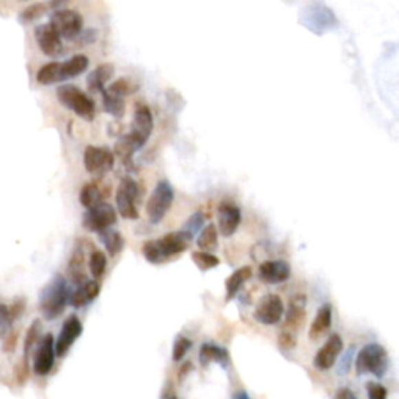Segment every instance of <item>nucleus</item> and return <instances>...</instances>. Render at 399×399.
<instances>
[{
	"label": "nucleus",
	"mask_w": 399,
	"mask_h": 399,
	"mask_svg": "<svg viewBox=\"0 0 399 399\" xmlns=\"http://www.w3.org/2000/svg\"><path fill=\"white\" fill-rule=\"evenodd\" d=\"M192 342L187 337L180 336L173 343V349H172V360L173 362H180L183 357L187 354V351L191 349Z\"/></svg>",
	"instance_id": "nucleus-37"
},
{
	"label": "nucleus",
	"mask_w": 399,
	"mask_h": 399,
	"mask_svg": "<svg viewBox=\"0 0 399 399\" xmlns=\"http://www.w3.org/2000/svg\"><path fill=\"white\" fill-rule=\"evenodd\" d=\"M173 198H175L173 187L170 186V183H167V181H160L153 192H151L145 206L147 217H149V220L153 223V225L160 223L164 217H166L169 209L172 208Z\"/></svg>",
	"instance_id": "nucleus-6"
},
{
	"label": "nucleus",
	"mask_w": 399,
	"mask_h": 399,
	"mask_svg": "<svg viewBox=\"0 0 399 399\" xmlns=\"http://www.w3.org/2000/svg\"><path fill=\"white\" fill-rule=\"evenodd\" d=\"M11 319H10V312H8V306L0 303V338L5 337L10 331L11 326Z\"/></svg>",
	"instance_id": "nucleus-39"
},
{
	"label": "nucleus",
	"mask_w": 399,
	"mask_h": 399,
	"mask_svg": "<svg viewBox=\"0 0 399 399\" xmlns=\"http://www.w3.org/2000/svg\"><path fill=\"white\" fill-rule=\"evenodd\" d=\"M228 360H230L228 351L217 345L204 343L202 346V349H200V362H202L203 365H208L209 362H219L222 365H226Z\"/></svg>",
	"instance_id": "nucleus-28"
},
{
	"label": "nucleus",
	"mask_w": 399,
	"mask_h": 399,
	"mask_svg": "<svg viewBox=\"0 0 399 399\" xmlns=\"http://www.w3.org/2000/svg\"><path fill=\"white\" fill-rule=\"evenodd\" d=\"M80 203L83 204L86 209H91L97 204L103 203V193L98 189L96 183H87L80 191Z\"/></svg>",
	"instance_id": "nucleus-30"
},
{
	"label": "nucleus",
	"mask_w": 399,
	"mask_h": 399,
	"mask_svg": "<svg viewBox=\"0 0 399 399\" xmlns=\"http://www.w3.org/2000/svg\"><path fill=\"white\" fill-rule=\"evenodd\" d=\"M81 332H83V325L77 315H70L69 319L64 321V325L61 327L60 336H58L56 342H55V356L58 357H64L69 349L72 348V345L75 343Z\"/></svg>",
	"instance_id": "nucleus-13"
},
{
	"label": "nucleus",
	"mask_w": 399,
	"mask_h": 399,
	"mask_svg": "<svg viewBox=\"0 0 399 399\" xmlns=\"http://www.w3.org/2000/svg\"><path fill=\"white\" fill-rule=\"evenodd\" d=\"M153 114L149 107L145 105H139L134 109L133 122H131V130L125 136H122L116 142V155L120 158L123 166L133 167V155L136 153L138 150L142 149L147 144L150 134L153 133Z\"/></svg>",
	"instance_id": "nucleus-1"
},
{
	"label": "nucleus",
	"mask_w": 399,
	"mask_h": 399,
	"mask_svg": "<svg viewBox=\"0 0 399 399\" xmlns=\"http://www.w3.org/2000/svg\"><path fill=\"white\" fill-rule=\"evenodd\" d=\"M170 399H178L177 396H170Z\"/></svg>",
	"instance_id": "nucleus-47"
},
{
	"label": "nucleus",
	"mask_w": 399,
	"mask_h": 399,
	"mask_svg": "<svg viewBox=\"0 0 399 399\" xmlns=\"http://www.w3.org/2000/svg\"><path fill=\"white\" fill-rule=\"evenodd\" d=\"M98 293H100V284L94 279L92 281L87 279L86 283L78 285L74 292H70L69 304L70 306H74L75 309L85 308L98 296Z\"/></svg>",
	"instance_id": "nucleus-20"
},
{
	"label": "nucleus",
	"mask_w": 399,
	"mask_h": 399,
	"mask_svg": "<svg viewBox=\"0 0 399 399\" xmlns=\"http://www.w3.org/2000/svg\"><path fill=\"white\" fill-rule=\"evenodd\" d=\"M117 222L116 209L109 203H100L97 206L86 209L83 215V228L91 233H100L108 230Z\"/></svg>",
	"instance_id": "nucleus-10"
},
{
	"label": "nucleus",
	"mask_w": 399,
	"mask_h": 399,
	"mask_svg": "<svg viewBox=\"0 0 399 399\" xmlns=\"http://www.w3.org/2000/svg\"><path fill=\"white\" fill-rule=\"evenodd\" d=\"M39 85H54L60 81V63H49L41 67L36 74Z\"/></svg>",
	"instance_id": "nucleus-31"
},
{
	"label": "nucleus",
	"mask_w": 399,
	"mask_h": 399,
	"mask_svg": "<svg viewBox=\"0 0 399 399\" xmlns=\"http://www.w3.org/2000/svg\"><path fill=\"white\" fill-rule=\"evenodd\" d=\"M191 257L193 263H195L202 272H208V270L220 266L219 257L214 256L213 253H206V251H193Z\"/></svg>",
	"instance_id": "nucleus-32"
},
{
	"label": "nucleus",
	"mask_w": 399,
	"mask_h": 399,
	"mask_svg": "<svg viewBox=\"0 0 399 399\" xmlns=\"http://www.w3.org/2000/svg\"><path fill=\"white\" fill-rule=\"evenodd\" d=\"M107 256H105L103 251L94 250L89 256V270L91 274L94 277V281H97L103 277L105 270H107Z\"/></svg>",
	"instance_id": "nucleus-34"
},
{
	"label": "nucleus",
	"mask_w": 399,
	"mask_h": 399,
	"mask_svg": "<svg viewBox=\"0 0 399 399\" xmlns=\"http://www.w3.org/2000/svg\"><path fill=\"white\" fill-rule=\"evenodd\" d=\"M334 399H359V398L354 395L353 390H349V389H346V387H343V389L337 390L336 398H334Z\"/></svg>",
	"instance_id": "nucleus-45"
},
{
	"label": "nucleus",
	"mask_w": 399,
	"mask_h": 399,
	"mask_svg": "<svg viewBox=\"0 0 399 399\" xmlns=\"http://www.w3.org/2000/svg\"><path fill=\"white\" fill-rule=\"evenodd\" d=\"M56 97L61 105L74 111L81 119L94 120V117H96V103L80 87L74 85H61L56 89Z\"/></svg>",
	"instance_id": "nucleus-5"
},
{
	"label": "nucleus",
	"mask_w": 399,
	"mask_h": 399,
	"mask_svg": "<svg viewBox=\"0 0 399 399\" xmlns=\"http://www.w3.org/2000/svg\"><path fill=\"white\" fill-rule=\"evenodd\" d=\"M290 266L285 261H266L259 266L257 277L266 284H281L290 278Z\"/></svg>",
	"instance_id": "nucleus-17"
},
{
	"label": "nucleus",
	"mask_w": 399,
	"mask_h": 399,
	"mask_svg": "<svg viewBox=\"0 0 399 399\" xmlns=\"http://www.w3.org/2000/svg\"><path fill=\"white\" fill-rule=\"evenodd\" d=\"M109 89L114 91L116 94H119V96H122V97H125V96H128V94L136 91L138 86L134 85L130 78H119L109 86Z\"/></svg>",
	"instance_id": "nucleus-38"
},
{
	"label": "nucleus",
	"mask_w": 399,
	"mask_h": 399,
	"mask_svg": "<svg viewBox=\"0 0 399 399\" xmlns=\"http://www.w3.org/2000/svg\"><path fill=\"white\" fill-rule=\"evenodd\" d=\"M55 340L52 334L39 338V345L33 359V371L38 376H47L55 365Z\"/></svg>",
	"instance_id": "nucleus-12"
},
{
	"label": "nucleus",
	"mask_w": 399,
	"mask_h": 399,
	"mask_svg": "<svg viewBox=\"0 0 399 399\" xmlns=\"http://www.w3.org/2000/svg\"><path fill=\"white\" fill-rule=\"evenodd\" d=\"M367 391H368V399H387V389L382 384L378 382H369L367 385Z\"/></svg>",
	"instance_id": "nucleus-40"
},
{
	"label": "nucleus",
	"mask_w": 399,
	"mask_h": 399,
	"mask_svg": "<svg viewBox=\"0 0 399 399\" xmlns=\"http://www.w3.org/2000/svg\"><path fill=\"white\" fill-rule=\"evenodd\" d=\"M28 373H30V365H28L27 360H22L21 363H17L16 367V380L19 384H23L28 378Z\"/></svg>",
	"instance_id": "nucleus-43"
},
{
	"label": "nucleus",
	"mask_w": 399,
	"mask_h": 399,
	"mask_svg": "<svg viewBox=\"0 0 399 399\" xmlns=\"http://www.w3.org/2000/svg\"><path fill=\"white\" fill-rule=\"evenodd\" d=\"M279 346L283 348L284 351H290L293 349L296 346V336L295 334H292V332H287V331H283L279 334Z\"/></svg>",
	"instance_id": "nucleus-42"
},
{
	"label": "nucleus",
	"mask_w": 399,
	"mask_h": 399,
	"mask_svg": "<svg viewBox=\"0 0 399 399\" xmlns=\"http://www.w3.org/2000/svg\"><path fill=\"white\" fill-rule=\"evenodd\" d=\"M5 337L7 338H5L3 351H7V353H13L14 348H16V343H17V334L14 331H11Z\"/></svg>",
	"instance_id": "nucleus-44"
},
{
	"label": "nucleus",
	"mask_w": 399,
	"mask_h": 399,
	"mask_svg": "<svg viewBox=\"0 0 399 399\" xmlns=\"http://www.w3.org/2000/svg\"><path fill=\"white\" fill-rule=\"evenodd\" d=\"M387 369H389V354L382 345L368 343L356 357V371L359 376L369 373L376 378H382Z\"/></svg>",
	"instance_id": "nucleus-4"
},
{
	"label": "nucleus",
	"mask_w": 399,
	"mask_h": 399,
	"mask_svg": "<svg viewBox=\"0 0 399 399\" xmlns=\"http://www.w3.org/2000/svg\"><path fill=\"white\" fill-rule=\"evenodd\" d=\"M251 274H253V270L248 266H244L237 268L236 272H234L230 278L226 279V299L230 301L234 296H237L239 290L242 289V285L246 283L251 278Z\"/></svg>",
	"instance_id": "nucleus-25"
},
{
	"label": "nucleus",
	"mask_w": 399,
	"mask_h": 399,
	"mask_svg": "<svg viewBox=\"0 0 399 399\" xmlns=\"http://www.w3.org/2000/svg\"><path fill=\"white\" fill-rule=\"evenodd\" d=\"M67 277L70 283L74 285H81L87 281L86 274V259H85V251L80 245H77L72 251L69 263H67Z\"/></svg>",
	"instance_id": "nucleus-21"
},
{
	"label": "nucleus",
	"mask_w": 399,
	"mask_h": 399,
	"mask_svg": "<svg viewBox=\"0 0 399 399\" xmlns=\"http://www.w3.org/2000/svg\"><path fill=\"white\" fill-rule=\"evenodd\" d=\"M193 237L186 231H173L156 240H147L142 246V253L147 262L164 263L189 248Z\"/></svg>",
	"instance_id": "nucleus-2"
},
{
	"label": "nucleus",
	"mask_w": 399,
	"mask_h": 399,
	"mask_svg": "<svg viewBox=\"0 0 399 399\" xmlns=\"http://www.w3.org/2000/svg\"><path fill=\"white\" fill-rule=\"evenodd\" d=\"M309 10H312L310 13H306V19H303V22L306 23V27L309 30H312L316 33V27H320L319 33L326 32L327 28H331L336 25V17H334L332 11L325 7L321 3L309 5Z\"/></svg>",
	"instance_id": "nucleus-18"
},
{
	"label": "nucleus",
	"mask_w": 399,
	"mask_h": 399,
	"mask_svg": "<svg viewBox=\"0 0 399 399\" xmlns=\"http://www.w3.org/2000/svg\"><path fill=\"white\" fill-rule=\"evenodd\" d=\"M83 162L85 169L91 175L103 177L105 173H108L109 170L114 167V153L108 149V147L87 145L85 149Z\"/></svg>",
	"instance_id": "nucleus-9"
},
{
	"label": "nucleus",
	"mask_w": 399,
	"mask_h": 399,
	"mask_svg": "<svg viewBox=\"0 0 399 399\" xmlns=\"http://www.w3.org/2000/svg\"><path fill=\"white\" fill-rule=\"evenodd\" d=\"M113 74H114L113 64H109V63L100 64V66L94 69L86 78V85H87V87H89V91L102 94L105 91V86H107L109 78L113 77Z\"/></svg>",
	"instance_id": "nucleus-23"
},
{
	"label": "nucleus",
	"mask_w": 399,
	"mask_h": 399,
	"mask_svg": "<svg viewBox=\"0 0 399 399\" xmlns=\"http://www.w3.org/2000/svg\"><path fill=\"white\" fill-rule=\"evenodd\" d=\"M203 225H204V215L203 213L197 211V213H193L189 219L186 220L183 231L189 233L192 237H197L200 234V230H203Z\"/></svg>",
	"instance_id": "nucleus-36"
},
{
	"label": "nucleus",
	"mask_w": 399,
	"mask_h": 399,
	"mask_svg": "<svg viewBox=\"0 0 399 399\" xmlns=\"http://www.w3.org/2000/svg\"><path fill=\"white\" fill-rule=\"evenodd\" d=\"M306 298L304 295H296L292 298V303H290V308H289V312H287V319H285V326L283 331L287 332H292L295 334L301 330V326L304 325V320H306Z\"/></svg>",
	"instance_id": "nucleus-19"
},
{
	"label": "nucleus",
	"mask_w": 399,
	"mask_h": 399,
	"mask_svg": "<svg viewBox=\"0 0 399 399\" xmlns=\"http://www.w3.org/2000/svg\"><path fill=\"white\" fill-rule=\"evenodd\" d=\"M41 330H43V325H41V320H34L32 323V326L28 327L25 342H23V360L28 362V356H30V351L33 349V346L38 343V340L41 337Z\"/></svg>",
	"instance_id": "nucleus-33"
},
{
	"label": "nucleus",
	"mask_w": 399,
	"mask_h": 399,
	"mask_svg": "<svg viewBox=\"0 0 399 399\" xmlns=\"http://www.w3.org/2000/svg\"><path fill=\"white\" fill-rule=\"evenodd\" d=\"M89 66V58L86 55H74L67 61L60 63V81L75 78L83 74Z\"/></svg>",
	"instance_id": "nucleus-24"
},
{
	"label": "nucleus",
	"mask_w": 399,
	"mask_h": 399,
	"mask_svg": "<svg viewBox=\"0 0 399 399\" xmlns=\"http://www.w3.org/2000/svg\"><path fill=\"white\" fill-rule=\"evenodd\" d=\"M123 98L125 97L111 91L109 87H105V91L102 92V102L105 111L113 117H122L123 113H125V100Z\"/></svg>",
	"instance_id": "nucleus-27"
},
{
	"label": "nucleus",
	"mask_w": 399,
	"mask_h": 399,
	"mask_svg": "<svg viewBox=\"0 0 399 399\" xmlns=\"http://www.w3.org/2000/svg\"><path fill=\"white\" fill-rule=\"evenodd\" d=\"M69 285L61 274H55L54 279L47 284L39 296V309L45 320H55L60 316L69 303Z\"/></svg>",
	"instance_id": "nucleus-3"
},
{
	"label": "nucleus",
	"mask_w": 399,
	"mask_h": 399,
	"mask_svg": "<svg viewBox=\"0 0 399 399\" xmlns=\"http://www.w3.org/2000/svg\"><path fill=\"white\" fill-rule=\"evenodd\" d=\"M138 189L139 186L136 181L130 177H125L120 180V184L117 187L116 192V203L117 211L128 220H136L139 217L138 208H136V198H138Z\"/></svg>",
	"instance_id": "nucleus-7"
},
{
	"label": "nucleus",
	"mask_w": 399,
	"mask_h": 399,
	"mask_svg": "<svg viewBox=\"0 0 399 399\" xmlns=\"http://www.w3.org/2000/svg\"><path fill=\"white\" fill-rule=\"evenodd\" d=\"M217 215H219V230L222 233V236L231 237L233 234L237 231L240 219H242L240 209L234 203L223 200L219 204V209H217Z\"/></svg>",
	"instance_id": "nucleus-16"
},
{
	"label": "nucleus",
	"mask_w": 399,
	"mask_h": 399,
	"mask_svg": "<svg viewBox=\"0 0 399 399\" xmlns=\"http://www.w3.org/2000/svg\"><path fill=\"white\" fill-rule=\"evenodd\" d=\"M197 237H198L197 239L198 251H206V253H211V251L217 250V246H219V231H217V226L214 225V223L204 226Z\"/></svg>",
	"instance_id": "nucleus-29"
},
{
	"label": "nucleus",
	"mask_w": 399,
	"mask_h": 399,
	"mask_svg": "<svg viewBox=\"0 0 399 399\" xmlns=\"http://www.w3.org/2000/svg\"><path fill=\"white\" fill-rule=\"evenodd\" d=\"M27 306V301L25 298H16L13 304L8 308V312H10V319L11 321H14L16 319H19V316L23 314V310H25Z\"/></svg>",
	"instance_id": "nucleus-41"
},
{
	"label": "nucleus",
	"mask_w": 399,
	"mask_h": 399,
	"mask_svg": "<svg viewBox=\"0 0 399 399\" xmlns=\"http://www.w3.org/2000/svg\"><path fill=\"white\" fill-rule=\"evenodd\" d=\"M284 315V303L281 296L274 293L262 296L255 309V319L262 325L273 326L278 325Z\"/></svg>",
	"instance_id": "nucleus-11"
},
{
	"label": "nucleus",
	"mask_w": 399,
	"mask_h": 399,
	"mask_svg": "<svg viewBox=\"0 0 399 399\" xmlns=\"http://www.w3.org/2000/svg\"><path fill=\"white\" fill-rule=\"evenodd\" d=\"M233 399H250V396H248V393L246 391H236L234 393V396H233Z\"/></svg>",
	"instance_id": "nucleus-46"
},
{
	"label": "nucleus",
	"mask_w": 399,
	"mask_h": 399,
	"mask_svg": "<svg viewBox=\"0 0 399 399\" xmlns=\"http://www.w3.org/2000/svg\"><path fill=\"white\" fill-rule=\"evenodd\" d=\"M331 325H332V306L326 303L319 309V312L315 315V320L312 321V325H310L309 338L319 340L331 330Z\"/></svg>",
	"instance_id": "nucleus-22"
},
{
	"label": "nucleus",
	"mask_w": 399,
	"mask_h": 399,
	"mask_svg": "<svg viewBox=\"0 0 399 399\" xmlns=\"http://www.w3.org/2000/svg\"><path fill=\"white\" fill-rule=\"evenodd\" d=\"M49 8H50V5L44 3V2L32 3L30 7H27L25 10L22 11L19 17H21L22 22H33L34 19H38V17L43 16Z\"/></svg>",
	"instance_id": "nucleus-35"
},
{
	"label": "nucleus",
	"mask_w": 399,
	"mask_h": 399,
	"mask_svg": "<svg viewBox=\"0 0 399 399\" xmlns=\"http://www.w3.org/2000/svg\"><path fill=\"white\" fill-rule=\"evenodd\" d=\"M343 349V340L338 334H332L330 338L326 340V343L321 346L319 353H316L314 359V365L321 369V371H326V369H331L334 367V363L337 362L340 353Z\"/></svg>",
	"instance_id": "nucleus-14"
},
{
	"label": "nucleus",
	"mask_w": 399,
	"mask_h": 399,
	"mask_svg": "<svg viewBox=\"0 0 399 399\" xmlns=\"http://www.w3.org/2000/svg\"><path fill=\"white\" fill-rule=\"evenodd\" d=\"M49 23L60 38L75 39L83 30V16L74 10H56Z\"/></svg>",
	"instance_id": "nucleus-8"
},
{
	"label": "nucleus",
	"mask_w": 399,
	"mask_h": 399,
	"mask_svg": "<svg viewBox=\"0 0 399 399\" xmlns=\"http://www.w3.org/2000/svg\"><path fill=\"white\" fill-rule=\"evenodd\" d=\"M34 36L43 54L47 56H58L63 54V41L50 23H41L34 28Z\"/></svg>",
	"instance_id": "nucleus-15"
},
{
	"label": "nucleus",
	"mask_w": 399,
	"mask_h": 399,
	"mask_svg": "<svg viewBox=\"0 0 399 399\" xmlns=\"http://www.w3.org/2000/svg\"><path fill=\"white\" fill-rule=\"evenodd\" d=\"M100 242L105 245V248L108 250V255L111 257H116L119 253H122L123 246H125V240H123L122 234L119 231L113 230V228H108V230H103L97 233Z\"/></svg>",
	"instance_id": "nucleus-26"
}]
</instances>
